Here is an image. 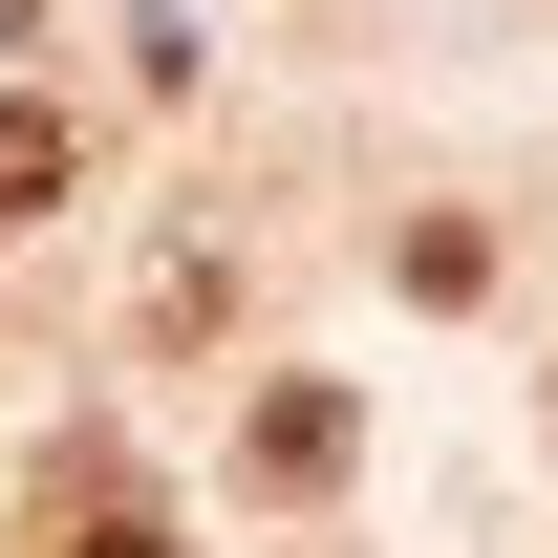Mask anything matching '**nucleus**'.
<instances>
[{
	"label": "nucleus",
	"instance_id": "f257e3e1",
	"mask_svg": "<svg viewBox=\"0 0 558 558\" xmlns=\"http://www.w3.org/2000/svg\"><path fill=\"white\" fill-rule=\"evenodd\" d=\"M236 473H258V494H323V473H344V387H279V409L236 429Z\"/></svg>",
	"mask_w": 558,
	"mask_h": 558
},
{
	"label": "nucleus",
	"instance_id": "f03ea898",
	"mask_svg": "<svg viewBox=\"0 0 558 558\" xmlns=\"http://www.w3.org/2000/svg\"><path fill=\"white\" fill-rule=\"evenodd\" d=\"M65 194V108H0V215H44Z\"/></svg>",
	"mask_w": 558,
	"mask_h": 558
},
{
	"label": "nucleus",
	"instance_id": "7ed1b4c3",
	"mask_svg": "<svg viewBox=\"0 0 558 558\" xmlns=\"http://www.w3.org/2000/svg\"><path fill=\"white\" fill-rule=\"evenodd\" d=\"M65 558H172V537H150L130 494H65Z\"/></svg>",
	"mask_w": 558,
	"mask_h": 558
},
{
	"label": "nucleus",
	"instance_id": "20e7f679",
	"mask_svg": "<svg viewBox=\"0 0 558 558\" xmlns=\"http://www.w3.org/2000/svg\"><path fill=\"white\" fill-rule=\"evenodd\" d=\"M22 22H44V0H0V44H22Z\"/></svg>",
	"mask_w": 558,
	"mask_h": 558
}]
</instances>
